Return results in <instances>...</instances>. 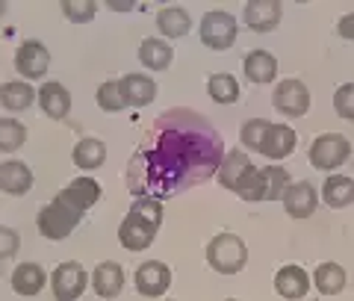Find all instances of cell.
<instances>
[{"label":"cell","instance_id":"cell-26","mask_svg":"<svg viewBox=\"0 0 354 301\" xmlns=\"http://www.w3.org/2000/svg\"><path fill=\"white\" fill-rule=\"evenodd\" d=\"M32 98H36V92H32L30 83H3L0 86V104H3L6 109H12V113H18V109H27L32 104Z\"/></svg>","mask_w":354,"mask_h":301},{"label":"cell","instance_id":"cell-30","mask_svg":"<svg viewBox=\"0 0 354 301\" xmlns=\"http://www.w3.org/2000/svg\"><path fill=\"white\" fill-rule=\"evenodd\" d=\"M234 192H236L242 201H263V174H260V169L248 165V169L242 172V177L236 181Z\"/></svg>","mask_w":354,"mask_h":301},{"label":"cell","instance_id":"cell-6","mask_svg":"<svg viewBox=\"0 0 354 301\" xmlns=\"http://www.w3.org/2000/svg\"><path fill=\"white\" fill-rule=\"evenodd\" d=\"M201 42L213 51H227L236 42V18L227 12H207L201 21Z\"/></svg>","mask_w":354,"mask_h":301},{"label":"cell","instance_id":"cell-28","mask_svg":"<svg viewBox=\"0 0 354 301\" xmlns=\"http://www.w3.org/2000/svg\"><path fill=\"white\" fill-rule=\"evenodd\" d=\"M313 281L322 295H337V293H342V286H346V272H342L339 263H322L316 269Z\"/></svg>","mask_w":354,"mask_h":301},{"label":"cell","instance_id":"cell-11","mask_svg":"<svg viewBox=\"0 0 354 301\" xmlns=\"http://www.w3.org/2000/svg\"><path fill=\"white\" fill-rule=\"evenodd\" d=\"M50 284H53V295L59 301H71L86 289V272L80 263H59Z\"/></svg>","mask_w":354,"mask_h":301},{"label":"cell","instance_id":"cell-37","mask_svg":"<svg viewBox=\"0 0 354 301\" xmlns=\"http://www.w3.org/2000/svg\"><path fill=\"white\" fill-rule=\"evenodd\" d=\"M0 237H3V248H0V257L9 260V257H12V254L18 251V233L9 230V228H3V230H0Z\"/></svg>","mask_w":354,"mask_h":301},{"label":"cell","instance_id":"cell-2","mask_svg":"<svg viewBox=\"0 0 354 301\" xmlns=\"http://www.w3.org/2000/svg\"><path fill=\"white\" fill-rule=\"evenodd\" d=\"M160 225H162V204L157 198L142 195V198L133 201L127 219L121 221L118 239H121V245H124L127 251H142V248H148V245L153 242Z\"/></svg>","mask_w":354,"mask_h":301},{"label":"cell","instance_id":"cell-17","mask_svg":"<svg viewBox=\"0 0 354 301\" xmlns=\"http://www.w3.org/2000/svg\"><path fill=\"white\" fill-rule=\"evenodd\" d=\"M274 289H278L283 298H304L310 289V277L301 266H283L278 277H274Z\"/></svg>","mask_w":354,"mask_h":301},{"label":"cell","instance_id":"cell-34","mask_svg":"<svg viewBox=\"0 0 354 301\" xmlns=\"http://www.w3.org/2000/svg\"><path fill=\"white\" fill-rule=\"evenodd\" d=\"M266 130H269V121L251 118V121H245V125H242L239 139H242V145H245L248 151H260V148H263V139H266Z\"/></svg>","mask_w":354,"mask_h":301},{"label":"cell","instance_id":"cell-14","mask_svg":"<svg viewBox=\"0 0 354 301\" xmlns=\"http://www.w3.org/2000/svg\"><path fill=\"white\" fill-rule=\"evenodd\" d=\"M118 89H121V95H124L127 107H145V104H151V100L157 98V83L148 80V77H142V74L121 77Z\"/></svg>","mask_w":354,"mask_h":301},{"label":"cell","instance_id":"cell-36","mask_svg":"<svg viewBox=\"0 0 354 301\" xmlns=\"http://www.w3.org/2000/svg\"><path fill=\"white\" fill-rule=\"evenodd\" d=\"M351 100H354V86H351V83L339 86V89H337V95H334V107H337V113H339L342 118H354Z\"/></svg>","mask_w":354,"mask_h":301},{"label":"cell","instance_id":"cell-15","mask_svg":"<svg viewBox=\"0 0 354 301\" xmlns=\"http://www.w3.org/2000/svg\"><path fill=\"white\" fill-rule=\"evenodd\" d=\"M30 186H32V174L24 163L9 160L0 165V189H3L6 195H24V192H30Z\"/></svg>","mask_w":354,"mask_h":301},{"label":"cell","instance_id":"cell-20","mask_svg":"<svg viewBox=\"0 0 354 301\" xmlns=\"http://www.w3.org/2000/svg\"><path fill=\"white\" fill-rule=\"evenodd\" d=\"M242 69H245L248 80H254V83H272L274 74H278V60H274L269 51H251Z\"/></svg>","mask_w":354,"mask_h":301},{"label":"cell","instance_id":"cell-27","mask_svg":"<svg viewBox=\"0 0 354 301\" xmlns=\"http://www.w3.org/2000/svg\"><path fill=\"white\" fill-rule=\"evenodd\" d=\"M106 160V145L101 139H83V142H77V148H74V163H77V169H97Z\"/></svg>","mask_w":354,"mask_h":301},{"label":"cell","instance_id":"cell-18","mask_svg":"<svg viewBox=\"0 0 354 301\" xmlns=\"http://www.w3.org/2000/svg\"><path fill=\"white\" fill-rule=\"evenodd\" d=\"M39 104L50 118H65L71 109V95H68V89L59 83H44L39 89Z\"/></svg>","mask_w":354,"mask_h":301},{"label":"cell","instance_id":"cell-19","mask_svg":"<svg viewBox=\"0 0 354 301\" xmlns=\"http://www.w3.org/2000/svg\"><path fill=\"white\" fill-rule=\"evenodd\" d=\"M92 284L101 298H115L121 293V286H124V272H121L118 263H101L92 275Z\"/></svg>","mask_w":354,"mask_h":301},{"label":"cell","instance_id":"cell-10","mask_svg":"<svg viewBox=\"0 0 354 301\" xmlns=\"http://www.w3.org/2000/svg\"><path fill=\"white\" fill-rule=\"evenodd\" d=\"M283 207H286V213H290L292 219H310L313 216V210H316V189L313 183H307V181H298V183H290L283 189Z\"/></svg>","mask_w":354,"mask_h":301},{"label":"cell","instance_id":"cell-16","mask_svg":"<svg viewBox=\"0 0 354 301\" xmlns=\"http://www.w3.org/2000/svg\"><path fill=\"white\" fill-rule=\"evenodd\" d=\"M59 195H62V198H68L77 210H83V213H86L88 207H95V204H97V198H101V186H97L92 177H74V181L65 186Z\"/></svg>","mask_w":354,"mask_h":301},{"label":"cell","instance_id":"cell-8","mask_svg":"<svg viewBox=\"0 0 354 301\" xmlns=\"http://www.w3.org/2000/svg\"><path fill=\"white\" fill-rule=\"evenodd\" d=\"M48 65H50V53L36 39L24 42L15 53V69H18L21 77H27V80H39V77L48 71Z\"/></svg>","mask_w":354,"mask_h":301},{"label":"cell","instance_id":"cell-12","mask_svg":"<svg viewBox=\"0 0 354 301\" xmlns=\"http://www.w3.org/2000/svg\"><path fill=\"white\" fill-rule=\"evenodd\" d=\"M245 24L257 33H269L272 27H278L281 21V3L278 0H248L245 3Z\"/></svg>","mask_w":354,"mask_h":301},{"label":"cell","instance_id":"cell-7","mask_svg":"<svg viewBox=\"0 0 354 301\" xmlns=\"http://www.w3.org/2000/svg\"><path fill=\"white\" fill-rule=\"evenodd\" d=\"M274 109L283 116H290V118H298V116H304L307 109H310V92H307V86L301 80H281L278 89H274Z\"/></svg>","mask_w":354,"mask_h":301},{"label":"cell","instance_id":"cell-9","mask_svg":"<svg viewBox=\"0 0 354 301\" xmlns=\"http://www.w3.org/2000/svg\"><path fill=\"white\" fill-rule=\"evenodd\" d=\"M169 284H171V272L160 260H148L136 269V289L145 298H160L169 289Z\"/></svg>","mask_w":354,"mask_h":301},{"label":"cell","instance_id":"cell-24","mask_svg":"<svg viewBox=\"0 0 354 301\" xmlns=\"http://www.w3.org/2000/svg\"><path fill=\"white\" fill-rule=\"evenodd\" d=\"M248 165H251V160H248L245 151H227L225 157H221V163H218V172H216L218 183L225 186V189H234L236 181L242 177V172H245Z\"/></svg>","mask_w":354,"mask_h":301},{"label":"cell","instance_id":"cell-23","mask_svg":"<svg viewBox=\"0 0 354 301\" xmlns=\"http://www.w3.org/2000/svg\"><path fill=\"white\" fill-rule=\"evenodd\" d=\"M157 27L169 39H180V36L189 33L192 21H189V12H186L183 6H165V9H160V15H157Z\"/></svg>","mask_w":354,"mask_h":301},{"label":"cell","instance_id":"cell-4","mask_svg":"<svg viewBox=\"0 0 354 301\" xmlns=\"http://www.w3.org/2000/svg\"><path fill=\"white\" fill-rule=\"evenodd\" d=\"M248 260L245 242L236 233H218L207 245V263L213 266L218 275H236Z\"/></svg>","mask_w":354,"mask_h":301},{"label":"cell","instance_id":"cell-1","mask_svg":"<svg viewBox=\"0 0 354 301\" xmlns=\"http://www.w3.org/2000/svg\"><path fill=\"white\" fill-rule=\"evenodd\" d=\"M225 142L209 118L192 109L162 113L139 139L127 163V189L136 198H174L218 172Z\"/></svg>","mask_w":354,"mask_h":301},{"label":"cell","instance_id":"cell-25","mask_svg":"<svg viewBox=\"0 0 354 301\" xmlns=\"http://www.w3.org/2000/svg\"><path fill=\"white\" fill-rule=\"evenodd\" d=\"M171 48L165 42H160V39H145L139 44V60H142V65L145 69H151V71H162V69H169L171 65Z\"/></svg>","mask_w":354,"mask_h":301},{"label":"cell","instance_id":"cell-32","mask_svg":"<svg viewBox=\"0 0 354 301\" xmlns=\"http://www.w3.org/2000/svg\"><path fill=\"white\" fill-rule=\"evenodd\" d=\"M59 9H62L65 18L74 21V24H88L97 12V3L95 0H62Z\"/></svg>","mask_w":354,"mask_h":301},{"label":"cell","instance_id":"cell-39","mask_svg":"<svg viewBox=\"0 0 354 301\" xmlns=\"http://www.w3.org/2000/svg\"><path fill=\"white\" fill-rule=\"evenodd\" d=\"M106 6H113V9H118V12H127V9H133V3H106Z\"/></svg>","mask_w":354,"mask_h":301},{"label":"cell","instance_id":"cell-5","mask_svg":"<svg viewBox=\"0 0 354 301\" xmlns=\"http://www.w3.org/2000/svg\"><path fill=\"white\" fill-rule=\"evenodd\" d=\"M348 157H351V142L346 136H339V133H325V136H319L310 145V163L322 172L339 169Z\"/></svg>","mask_w":354,"mask_h":301},{"label":"cell","instance_id":"cell-21","mask_svg":"<svg viewBox=\"0 0 354 301\" xmlns=\"http://www.w3.org/2000/svg\"><path fill=\"white\" fill-rule=\"evenodd\" d=\"M322 198H325V204L334 207V210L348 207L351 201H354V181H351L348 174H334V177H328L325 186H322Z\"/></svg>","mask_w":354,"mask_h":301},{"label":"cell","instance_id":"cell-33","mask_svg":"<svg viewBox=\"0 0 354 301\" xmlns=\"http://www.w3.org/2000/svg\"><path fill=\"white\" fill-rule=\"evenodd\" d=\"M24 139H27V130H24L21 121H15V118H3V121H0V148H3V151L21 148Z\"/></svg>","mask_w":354,"mask_h":301},{"label":"cell","instance_id":"cell-3","mask_svg":"<svg viewBox=\"0 0 354 301\" xmlns=\"http://www.w3.org/2000/svg\"><path fill=\"white\" fill-rule=\"evenodd\" d=\"M80 219H83V210H77L68 198L57 195L48 207H41V213H39L36 221H39V233L44 239L59 242V239L68 237L77 225H80Z\"/></svg>","mask_w":354,"mask_h":301},{"label":"cell","instance_id":"cell-22","mask_svg":"<svg viewBox=\"0 0 354 301\" xmlns=\"http://www.w3.org/2000/svg\"><path fill=\"white\" fill-rule=\"evenodd\" d=\"M44 286V269L39 263H21L12 272V289L18 295H36Z\"/></svg>","mask_w":354,"mask_h":301},{"label":"cell","instance_id":"cell-35","mask_svg":"<svg viewBox=\"0 0 354 301\" xmlns=\"http://www.w3.org/2000/svg\"><path fill=\"white\" fill-rule=\"evenodd\" d=\"M97 107L106 109V113H121V109L127 107L124 95H121L118 83H104L101 89H97Z\"/></svg>","mask_w":354,"mask_h":301},{"label":"cell","instance_id":"cell-38","mask_svg":"<svg viewBox=\"0 0 354 301\" xmlns=\"http://www.w3.org/2000/svg\"><path fill=\"white\" fill-rule=\"evenodd\" d=\"M351 27H354V15L348 12L346 18L339 21V33H342V39H351V36H354V33H351Z\"/></svg>","mask_w":354,"mask_h":301},{"label":"cell","instance_id":"cell-31","mask_svg":"<svg viewBox=\"0 0 354 301\" xmlns=\"http://www.w3.org/2000/svg\"><path fill=\"white\" fill-rule=\"evenodd\" d=\"M263 174V201H274L283 195V189L290 186V174L278 165H269V169H260Z\"/></svg>","mask_w":354,"mask_h":301},{"label":"cell","instance_id":"cell-13","mask_svg":"<svg viewBox=\"0 0 354 301\" xmlns=\"http://www.w3.org/2000/svg\"><path fill=\"white\" fill-rule=\"evenodd\" d=\"M295 142H298V136H295V130H292V127L269 125L260 154H266V157H272V160H283V157H290V154H292Z\"/></svg>","mask_w":354,"mask_h":301},{"label":"cell","instance_id":"cell-29","mask_svg":"<svg viewBox=\"0 0 354 301\" xmlns=\"http://www.w3.org/2000/svg\"><path fill=\"white\" fill-rule=\"evenodd\" d=\"M207 92L216 104H236L239 98V83L230 74H213L207 83Z\"/></svg>","mask_w":354,"mask_h":301}]
</instances>
